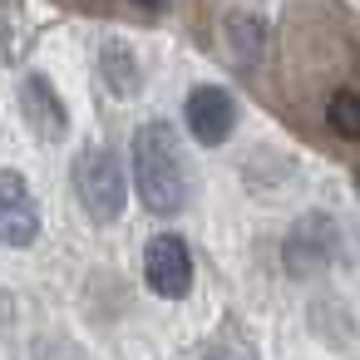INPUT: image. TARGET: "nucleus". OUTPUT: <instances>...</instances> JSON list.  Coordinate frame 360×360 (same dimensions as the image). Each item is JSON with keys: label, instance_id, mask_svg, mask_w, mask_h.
I'll use <instances>...</instances> for the list:
<instances>
[{"label": "nucleus", "instance_id": "nucleus-1", "mask_svg": "<svg viewBox=\"0 0 360 360\" xmlns=\"http://www.w3.org/2000/svg\"><path fill=\"white\" fill-rule=\"evenodd\" d=\"M134 188H139V202L158 217H173L188 207V163H183V148H178V134L163 124V119H148L139 124L134 134Z\"/></svg>", "mask_w": 360, "mask_h": 360}, {"label": "nucleus", "instance_id": "nucleus-2", "mask_svg": "<svg viewBox=\"0 0 360 360\" xmlns=\"http://www.w3.org/2000/svg\"><path fill=\"white\" fill-rule=\"evenodd\" d=\"M75 198H79V207H84L89 222H99V227L119 222V212L129 202V178H124V163H119L114 148L89 143L75 158Z\"/></svg>", "mask_w": 360, "mask_h": 360}, {"label": "nucleus", "instance_id": "nucleus-3", "mask_svg": "<svg viewBox=\"0 0 360 360\" xmlns=\"http://www.w3.org/2000/svg\"><path fill=\"white\" fill-rule=\"evenodd\" d=\"M143 281L153 296L163 301H183L193 291V257H188V242L173 237V232H158L148 247H143Z\"/></svg>", "mask_w": 360, "mask_h": 360}, {"label": "nucleus", "instance_id": "nucleus-4", "mask_svg": "<svg viewBox=\"0 0 360 360\" xmlns=\"http://www.w3.org/2000/svg\"><path fill=\"white\" fill-rule=\"evenodd\" d=\"M335 222L330 217H321V212H311V217H301L291 232H286V242H281V262H286V271L291 276H316V271H326L330 262H335Z\"/></svg>", "mask_w": 360, "mask_h": 360}, {"label": "nucleus", "instance_id": "nucleus-5", "mask_svg": "<svg viewBox=\"0 0 360 360\" xmlns=\"http://www.w3.org/2000/svg\"><path fill=\"white\" fill-rule=\"evenodd\" d=\"M183 124H188V134H193L202 148H222V143L232 139V129H237V104H232L227 89L198 84V89L188 94V104H183Z\"/></svg>", "mask_w": 360, "mask_h": 360}, {"label": "nucleus", "instance_id": "nucleus-6", "mask_svg": "<svg viewBox=\"0 0 360 360\" xmlns=\"http://www.w3.org/2000/svg\"><path fill=\"white\" fill-rule=\"evenodd\" d=\"M40 237V207L15 168H0V247H30Z\"/></svg>", "mask_w": 360, "mask_h": 360}, {"label": "nucleus", "instance_id": "nucleus-7", "mask_svg": "<svg viewBox=\"0 0 360 360\" xmlns=\"http://www.w3.org/2000/svg\"><path fill=\"white\" fill-rule=\"evenodd\" d=\"M20 114L35 129V139H45V143H60L70 134V109H65L60 89L45 75H25L20 79Z\"/></svg>", "mask_w": 360, "mask_h": 360}, {"label": "nucleus", "instance_id": "nucleus-8", "mask_svg": "<svg viewBox=\"0 0 360 360\" xmlns=\"http://www.w3.org/2000/svg\"><path fill=\"white\" fill-rule=\"evenodd\" d=\"M227 45H232V60L237 65H257L262 60V45H266V30L257 15H227Z\"/></svg>", "mask_w": 360, "mask_h": 360}, {"label": "nucleus", "instance_id": "nucleus-9", "mask_svg": "<svg viewBox=\"0 0 360 360\" xmlns=\"http://www.w3.org/2000/svg\"><path fill=\"white\" fill-rule=\"evenodd\" d=\"M99 65H104V79H109V89H114L119 99L139 94V65H134V55H129L124 45H104Z\"/></svg>", "mask_w": 360, "mask_h": 360}, {"label": "nucleus", "instance_id": "nucleus-10", "mask_svg": "<svg viewBox=\"0 0 360 360\" xmlns=\"http://www.w3.org/2000/svg\"><path fill=\"white\" fill-rule=\"evenodd\" d=\"M326 119H330V129H335L340 139H360V94H350V89L330 94Z\"/></svg>", "mask_w": 360, "mask_h": 360}, {"label": "nucleus", "instance_id": "nucleus-11", "mask_svg": "<svg viewBox=\"0 0 360 360\" xmlns=\"http://www.w3.org/2000/svg\"><path fill=\"white\" fill-rule=\"evenodd\" d=\"M134 6H143V11H163L168 0H134Z\"/></svg>", "mask_w": 360, "mask_h": 360}, {"label": "nucleus", "instance_id": "nucleus-12", "mask_svg": "<svg viewBox=\"0 0 360 360\" xmlns=\"http://www.w3.org/2000/svg\"><path fill=\"white\" fill-rule=\"evenodd\" d=\"M355 193H360V173H355Z\"/></svg>", "mask_w": 360, "mask_h": 360}]
</instances>
